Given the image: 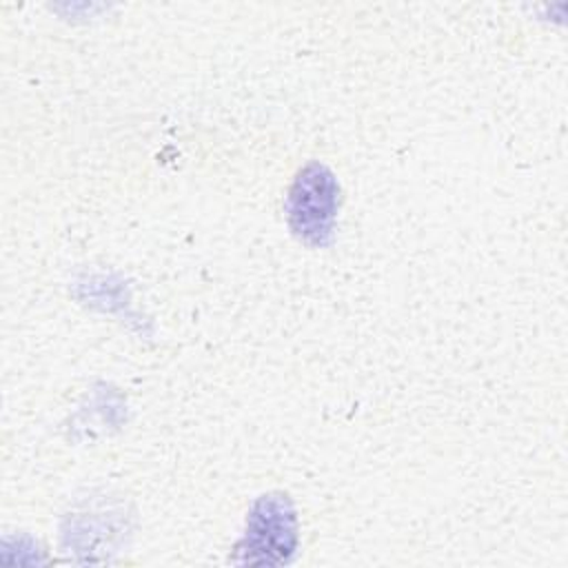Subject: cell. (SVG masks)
<instances>
[{
    "instance_id": "obj_1",
    "label": "cell",
    "mask_w": 568,
    "mask_h": 568,
    "mask_svg": "<svg viewBox=\"0 0 568 568\" xmlns=\"http://www.w3.org/2000/svg\"><path fill=\"white\" fill-rule=\"evenodd\" d=\"M339 186L335 175L317 162L306 164L286 197V213L293 233L311 246H324L333 237Z\"/></svg>"
},
{
    "instance_id": "obj_2",
    "label": "cell",
    "mask_w": 568,
    "mask_h": 568,
    "mask_svg": "<svg viewBox=\"0 0 568 568\" xmlns=\"http://www.w3.org/2000/svg\"><path fill=\"white\" fill-rule=\"evenodd\" d=\"M297 546L295 513L284 495L260 497L246 521L244 539L237 546L240 564H284Z\"/></svg>"
}]
</instances>
